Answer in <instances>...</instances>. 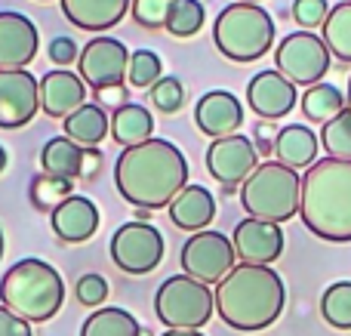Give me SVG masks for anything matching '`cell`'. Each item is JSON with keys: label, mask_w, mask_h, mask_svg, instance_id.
I'll use <instances>...</instances> for the list:
<instances>
[{"label": "cell", "mask_w": 351, "mask_h": 336, "mask_svg": "<svg viewBox=\"0 0 351 336\" xmlns=\"http://www.w3.org/2000/svg\"><path fill=\"white\" fill-rule=\"evenodd\" d=\"M114 185L136 210L170 207L188 185V160L173 142L152 136L136 148H123L114 164Z\"/></svg>", "instance_id": "6da1fadb"}, {"label": "cell", "mask_w": 351, "mask_h": 336, "mask_svg": "<svg viewBox=\"0 0 351 336\" xmlns=\"http://www.w3.org/2000/svg\"><path fill=\"white\" fill-rule=\"evenodd\" d=\"M216 312L228 327L241 333H256L280 318L287 302V287L271 265H234L216 284Z\"/></svg>", "instance_id": "7a4b0ae2"}, {"label": "cell", "mask_w": 351, "mask_h": 336, "mask_svg": "<svg viewBox=\"0 0 351 336\" xmlns=\"http://www.w3.org/2000/svg\"><path fill=\"white\" fill-rule=\"evenodd\" d=\"M299 216L311 235L333 244L351 241V160L324 158L302 176Z\"/></svg>", "instance_id": "3957f363"}, {"label": "cell", "mask_w": 351, "mask_h": 336, "mask_svg": "<svg viewBox=\"0 0 351 336\" xmlns=\"http://www.w3.org/2000/svg\"><path fill=\"white\" fill-rule=\"evenodd\" d=\"M0 302L28 324H43L65 302V281L43 259H19L0 281Z\"/></svg>", "instance_id": "277c9868"}, {"label": "cell", "mask_w": 351, "mask_h": 336, "mask_svg": "<svg viewBox=\"0 0 351 336\" xmlns=\"http://www.w3.org/2000/svg\"><path fill=\"white\" fill-rule=\"evenodd\" d=\"M299 197H302V176L278 160L259 164L241 185V204L250 219L274 222V226L299 213Z\"/></svg>", "instance_id": "5b68a950"}, {"label": "cell", "mask_w": 351, "mask_h": 336, "mask_svg": "<svg viewBox=\"0 0 351 336\" xmlns=\"http://www.w3.org/2000/svg\"><path fill=\"white\" fill-rule=\"evenodd\" d=\"M216 49L231 62H256L271 49L274 22L256 3H231L216 16L213 25Z\"/></svg>", "instance_id": "8992f818"}, {"label": "cell", "mask_w": 351, "mask_h": 336, "mask_svg": "<svg viewBox=\"0 0 351 336\" xmlns=\"http://www.w3.org/2000/svg\"><path fill=\"white\" fill-rule=\"evenodd\" d=\"M213 290L188 275H173L158 287L154 312L170 331H200L213 318Z\"/></svg>", "instance_id": "52a82bcc"}, {"label": "cell", "mask_w": 351, "mask_h": 336, "mask_svg": "<svg viewBox=\"0 0 351 336\" xmlns=\"http://www.w3.org/2000/svg\"><path fill=\"white\" fill-rule=\"evenodd\" d=\"M274 65L293 86H315L330 71V49L315 31H293L274 49Z\"/></svg>", "instance_id": "ba28073f"}, {"label": "cell", "mask_w": 351, "mask_h": 336, "mask_svg": "<svg viewBox=\"0 0 351 336\" xmlns=\"http://www.w3.org/2000/svg\"><path fill=\"white\" fill-rule=\"evenodd\" d=\"M111 259L127 275H148L164 259V235L152 222H127L111 235Z\"/></svg>", "instance_id": "9c48e42d"}, {"label": "cell", "mask_w": 351, "mask_h": 336, "mask_svg": "<svg viewBox=\"0 0 351 336\" xmlns=\"http://www.w3.org/2000/svg\"><path fill=\"white\" fill-rule=\"evenodd\" d=\"M234 244L231 238H225L222 232H197L185 241L182 247V269H185L188 278L200 284H219L231 269H234Z\"/></svg>", "instance_id": "30bf717a"}, {"label": "cell", "mask_w": 351, "mask_h": 336, "mask_svg": "<svg viewBox=\"0 0 351 336\" xmlns=\"http://www.w3.org/2000/svg\"><path fill=\"white\" fill-rule=\"evenodd\" d=\"M127 68H130V53L114 37H93L80 49L77 71H80V80L86 86H93V93L105 90V86H123Z\"/></svg>", "instance_id": "8fae6325"}, {"label": "cell", "mask_w": 351, "mask_h": 336, "mask_svg": "<svg viewBox=\"0 0 351 336\" xmlns=\"http://www.w3.org/2000/svg\"><path fill=\"white\" fill-rule=\"evenodd\" d=\"M256 158H259V152H256L253 142L247 136L234 133L225 136V139H213V145L206 148V170L228 191H234V185H243L250 173L259 167Z\"/></svg>", "instance_id": "7c38bea8"}, {"label": "cell", "mask_w": 351, "mask_h": 336, "mask_svg": "<svg viewBox=\"0 0 351 336\" xmlns=\"http://www.w3.org/2000/svg\"><path fill=\"white\" fill-rule=\"evenodd\" d=\"M40 108L37 77L25 68L0 71V130H19L31 123Z\"/></svg>", "instance_id": "4fadbf2b"}, {"label": "cell", "mask_w": 351, "mask_h": 336, "mask_svg": "<svg viewBox=\"0 0 351 336\" xmlns=\"http://www.w3.org/2000/svg\"><path fill=\"white\" fill-rule=\"evenodd\" d=\"M234 256L243 265H271L274 259H280L284 253V232L274 222L262 219H243L234 226Z\"/></svg>", "instance_id": "5bb4252c"}, {"label": "cell", "mask_w": 351, "mask_h": 336, "mask_svg": "<svg viewBox=\"0 0 351 336\" xmlns=\"http://www.w3.org/2000/svg\"><path fill=\"white\" fill-rule=\"evenodd\" d=\"M40 37L28 16L0 12V71H19L37 56Z\"/></svg>", "instance_id": "9a60e30c"}, {"label": "cell", "mask_w": 351, "mask_h": 336, "mask_svg": "<svg viewBox=\"0 0 351 336\" xmlns=\"http://www.w3.org/2000/svg\"><path fill=\"white\" fill-rule=\"evenodd\" d=\"M194 123H197V130L204 136H210V139L234 136V130H241V123H243V105L237 102L234 93L210 90L194 105Z\"/></svg>", "instance_id": "2e32d148"}, {"label": "cell", "mask_w": 351, "mask_h": 336, "mask_svg": "<svg viewBox=\"0 0 351 336\" xmlns=\"http://www.w3.org/2000/svg\"><path fill=\"white\" fill-rule=\"evenodd\" d=\"M247 105L265 121H278L296 105V86L278 71H259L247 86Z\"/></svg>", "instance_id": "e0dca14e"}, {"label": "cell", "mask_w": 351, "mask_h": 336, "mask_svg": "<svg viewBox=\"0 0 351 336\" xmlns=\"http://www.w3.org/2000/svg\"><path fill=\"white\" fill-rule=\"evenodd\" d=\"M37 93H40V108L49 117H62V121L74 115L80 105H86V84L80 80V74H71L65 68L43 74L37 80Z\"/></svg>", "instance_id": "ac0fdd59"}, {"label": "cell", "mask_w": 351, "mask_h": 336, "mask_svg": "<svg viewBox=\"0 0 351 336\" xmlns=\"http://www.w3.org/2000/svg\"><path fill=\"white\" fill-rule=\"evenodd\" d=\"M49 222H53V232L59 235L65 244H84L99 228V210L90 197L68 195L65 201L49 213Z\"/></svg>", "instance_id": "d6986e66"}, {"label": "cell", "mask_w": 351, "mask_h": 336, "mask_svg": "<svg viewBox=\"0 0 351 336\" xmlns=\"http://www.w3.org/2000/svg\"><path fill=\"white\" fill-rule=\"evenodd\" d=\"M133 0H62L65 19L80 31H108L130 12Z\"/></svg>", "instance_id": "ffe728a7"}, {"label": "cell", "mask_w": 351, "mask_h": 336, "mask_svg": "<svg viewBox=\"0 0 351 336\" xmlns=\"http://www.w3.org/2000/svg\"><path fill=\"white\" fill-rule=\"evenodd\" d=\"M170 219L185 232H206V226L216 219V197L204 185H185L170 204Z\"/></svg>", "instance_id": "44dd1931"}, {"label": "cell", "mask_w": 351, "mask_h": 336, "mask_svg": "<svg viewBox=\"0 0 351 336\" xmlns=\"http://www.w3.org/2000/svg\"><path fill=\"white\" fill-rule=\"evenodd\" d=\"M274 154H278V164L290 170H308L317 164V136L305 123H290L274 136Z\"/></svg>", "instance_id": "7402d4cb"}, {"label": "cell", "mask_w": 351, "mask_h": 336, "mask_svg": "<svg viewBox=\"0 0 351 336\" xmlns=\"http://www.w3.org/2000/svg\"><path fill=\"white\" fill-rule=\"evenodd\" d=\"M152 130H154V117L145 105L139 102H127L114 111L111 117V136H114L117 145L123 148H136L142 142L152 139Z\"/></svg>", "instance_id": "603a6c76"}, {"label": "cell", "mask_w": 351, "mask_h": 336, "mask_svg": "<svg viewBox=\"0 0 351 336\" xmlns=\"http://www.w3.org/2000/svg\"><path fill=\"white\" fill-rule=\"evenodd\" d=\"M65 136L71 142H77L80 148H96L99 142L108 136V130H111V121H108V115H105V108L102 105H80L74 115H68L65 117Z\"/></svg>", "instance_id": "cb8c5ba5"}, {"label": "cell", "mask_w": 351, "mask_h": 336, "mask_svg": "<svg viewBox=\"0 0 351 336\" xmlns=\"http://www.w3.org/2000/svg\"><path fill=\"white\" fill-rule=\"evenodd\" d=\"M40 167L47 176L56 179H80V167H84V148L71 142L68 136H56L40 148Z\"/></svg>", "instance_id": "d4e9b609"}, {"label": "cell", "mask_w": 351, "mask_h": 336, "mask_svg": "<svg viewBox=\"0 0 351 336\" xmlns=\"http://www.w3.org/2000/svg\"><path fill=\"white\" fill-rule=\"evenodd\" d=\"M348 105H346V96H342V90L339 86H333V84H315V86H308L305 90V96H302V111H305V117L308 121H315V123H330L333 117H339L342 111H346Z\"/></svg>", "instance_id": "484cf974"}, {"label": "cell", "mask_w": 351, "mask_h": 336, "mask_svg": "<svg viewBox=\"0 0 351 336\" xmlns=\"http://www.w3.org/2000/svg\"><path fill=\"white\" fill-rule=\"evenodd\" d=\"M80 336H142V324L127 309H96L80 327Z\"/></svg>", "instance_id": "4316f807"}, {"label": "cell", "mask_w": 351, "mask_h": 336, "mask_svg": "<svg viewBox=\"0 0 351 336\" xmlns=\"http://www.w3.org/2000/svg\"><path fill=\"white\" fill-rule=\"evenodd\" d=\"M324 43L330 56L339 62H351V0L330 6V16L324 22Z\"/></svg>", "instance_id": "83f0119b"}, {"label": "cell", "mask_w": 351, "mask_h": 336, "mask_svg": "<svg viewBox=\"0 0 351 336\" xmlns=\"http://www.w3.org/2000/svg\"><path fill=\"white\" fill-rule=\"evenodd\" d=\"M321 315L336 331H351V281H336L324 290Z\"/></svg>", "instance_id": "f1b7e54d"}, {"label": "cell", "mask_w": 351, "mask_h": 336, "mask_svg": "<svg viewBox=\"0 0 351 336\" xmlns=\"http://www.w3.org/2000/svg\"><path fill=\"white\" fill-rule=\"evenodd\" d=\"M206 10L200 0H173L170 16H167V31L173 37H194L204 28Z\"/></svg>", "instance_id": "f546056e"}, {"label": "cell", "mask_w": 351, "mask_h": 336, "mask_svg": "<svg viewBox=\"0 0 351 336\" xmlns=\"http://www.w3.org/2000/svg\"><path fill=\"white\" fill-rule=\"evenodd\" d=\"M68 195H71V179H56V176H47V173L31 179L28 197L37 210H43V213H47V210L53 213Z\"/></svg>", "instance_id": "4dcf8cb0"}, {"label": "cell", "mask_w": 351, "mask_h": 336, "mask_svg": "<svg viewBox=\"0 0 351 336\" xmlns=\"http://www.w3.org/2000/svg\"><path fill=\"white\" fill-rule=\"evenodd\" d=\"M321 145L327 148L330 158L351 160V108H346L339 117H333L330 123H324Z\"/></svg>", "instance_id": "1f68e13d"}, {"label": "cell", "mask_w": 351, "mask_h": 336, "mask_svg": "<svg viewBox=\"0 0 351 336\" xmlns=\"http://www.w3.org/2000/svg\"><path fill=\"white\" fill-rule=\"evenodd\" d=\"M164 77V62H160V56L154 53V49H136V53H130V68H127V80L133 86H139V90H152L158 80Z\"/></svg>", "instance_id": "d6a6232c"}, {"label": "cell", "mask_w": 351, "mask_h": 336, "mask_svg": "<svg viewBox=\"0 0 351 336\" xmlns=\"http://www.w3.org/2000/svg\"><path fill=\"white\" fill-rule=\"evenodd\" d=\"M170 6H173V0H133L130 12H133L136 25H142L148 31H160V28H167Z\"/></svg>", "instance_id": "836d02e7"}, {"label": "cell", "mask_w": 351, "mask_h": 336, "mask_svg": "<svg viewBox=\"0 0 351 336\" xmlns=\"http://www.w3.org/2000/svg\"><path fill=\"white\" fill-rule=\"evenodd\" d=\"M185 102V86H182L179 77H160L158 84L152 86V105L164 115H173V111L182 108Z\"/></svg>", "instance_id": "e575fe53"}, {"label": "cell", "mask_w": 351, "mask_h": 336, "mask_svg": "<svg viewBox=\"0 0 351 336\" xmlns=\"http://www.w3.org/2000/svg\"><path fill=\"white\" fill-rule=\"evenodd\" d=\"M327 16H330V3H327V0H293V19H296L305 31L324 28Z\"/></svg>", "instance_id": "d590c367"}, {"label": "cell", "mask_w": 351, "mask_h": 336, "mask_svg": "<svg viewBox=\"0 0 351 336\" xmlns=\"http://www.w3.org/2000/svg\"><path fill=\"white\" fill-rule=\"evenodd\" d=\"M74 296H77V302H84V306L90 309H99L105 300H108V284H105L102 275H80L77 284H74Z\"/></svg>", "instance_id": "8d00e7d4"}, {"label": "cell", "mask_w": 351, "mask_h": 336, "mask_svg": "<svg viewBox=\"0 0 351 336\" xmlns=\"http://www.w3.org/2000/svg\"><path fill=\"white\" fill-rule=\"evenodd\" d=\"M49 59L56 62V65H71L74 59H80V49L77 43L71 40V37H56L53 43H49Z\"/></svg>", "instance_id": "74e56055"}, {"label": "cell", "mask_w": 351, "mask_h": 336, "mask_svg": "<svg viewBox=\"0 0 351 336\" xmlns=\"http://www.w3.org/2000/svg\"><path fill=\"white\" fill-rule=\"evenodd\" d=\"M0 336H31V324L12 315L6 306H0Z\"/></svg>", "instance_id": "f35d334b"}, {"label": "cell", "mask_w": 351, "mask_h": 336, "mask_svg": "<svg viewBox=\"0 0 351 336\" xmlns=\"http://www.w3.org/2000/svg\"><path fill=\"white\" fill-rule=\"evenodd\" d=\"M96 105H108V108H121L127 105V90L123 86H105V90H96Z\"/></svg>", "instance_id": "ab89813d"}, {"label": "cell", "mask_w": 351, "mask_h": 336, "mask_svg": "<svg viewBox=\"0 0 351 336\" xmlns=\"http://www.w3.org/2000/svg\"><path fill=\"white\" fill-rule=\"evenodd\" d=\"M102 167V152L99 148H84V167H80V179H93Z\"/></svg>", "instance_id": "60d3db41"}, {"label": "cell", "mask_w": 351, "mask_h": 336, "mask_svg": "<svg viewBox=\"0 0 351 336\" xmlns=\"http://www.w3.org/2000/svg\"><path fill=\"white\" fill-rule=\"evenodd\" d=\"M256 152H262V154L274 152V142H271V127H256Z\"/></svg>", "instance_id": "b9f144b4"}, {"label": "cell", "mask_w": 351, "mask_h": 336, "mask_svg": "<svg viewBox=\"0 0 351 336\" xmlns=\"http://www.w3.org/2000/svg\"><path fill=\"white\" fill-rule=\"evenodd\" d=\"M164 336H204L200 331H167Z\"/></svg>", "instance_id": "7bdbcfd3"}, {"label": "cell", "mask_w": 351, "mask_h": 336, "mask_svg": "<svg viewBox=\"0 0 351 336\" xmlns=\"http://www.w3.org/2000/svg\"><path fill=\"white\" fill-rule=\"evenodd\" d=\"M3 167H6V152H3V145H0V173H3Z\"/></svg>", "instance_id": "ee69618b"}, {"label": "cell", "mask_w": 351, "mask_h": 336, "mask_svg": "<svg viewBox=\"0 0 351 336\" xmlns=\"http://www.w3.org/2000/svg\"><path fill=\"white\" fill-rule=\"evenodd\" d=\"M0 259H3V232H0Z\"/></svg>", "instance_id": "f6af8a7d"}, {"label": "cell", "mask_w": 351, "mask_h": 336, "mask_svg": "<svg viewBox=\"0 0 351 336\" xmlns=\"http://www.w3.org/2000/svg\"><path fill=\"white\" fill-rule=\"evenodd\" d=\"M237 3H259V0H237Z\"/></svg>", "instance_id": "bcb514c9"}, {"label": "cell", "mask_w": 351, "mask_h": 336, "mask_svg": "<svg viewBox=\"0 0 351 336\" xmlns=\"http://www.w3.org/2000/svg\"><path fill=\"white\" fill-rule=\"evenodd\" d=\"M348 105H351V77H348Z\"/></svg>", "instance_id": "7dc6e473"}]
</instances>
